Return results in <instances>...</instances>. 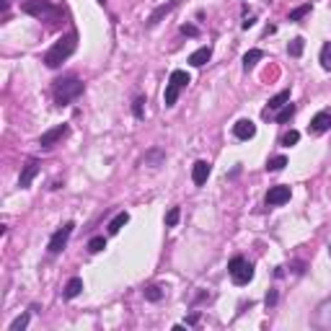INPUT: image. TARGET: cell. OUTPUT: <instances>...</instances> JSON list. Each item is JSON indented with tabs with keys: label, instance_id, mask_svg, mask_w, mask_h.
I'll return each mask as SVG.
<instances>
[{
	"label": "cell",
	"instance_id": "1",
	"mask_svg": "<svg viewBox=\"0 0 331 331\" xmlns=\"http://www.w3.org/2000/svg\"><path fill=\"white\" fill-rule=\"evenodd\" d=\"M75 50H78V32H75V28H70V32H68L62 39H57L52 47L44 52V65L54 70V68L62 65L65 60H70Z\"/></svg>",
	"mask_w": 331,
	"mask_h": 331
},
{
	"label": "cell",
	"instance_id": "2",
	"mask_svg": "<svg viewBox=\"0 0 331 331\" xmlns=\"http://www.w3.org/2000/svg\"><path fill=\"white\" fill-rule=\"evenodd\" d=\"M83 91H86V86H83V80L75 78V75L57 80V83H54V101H57V106H68V104L75 101Z\"/></svg>",
	"mask_w": 331,
	"mask_h": 331
},
{
	"label": "cell",
	"instance_id": "3",
	"mask_svg": "<svg viewBox=\"0 0 331 331\" xmlns=\"http://www.w3.org/2000/svg\"><path fill=\"white\" fill-rule=\"evenodd\" d=\"M24 13H28V16H34L39 21H54L62 16V8H57L52 0H26V3L21 6Z\"/></svg>",
	"mask_w": 331,
	"mask_h": 331
},
{
	"label": "cell",
	"instance_id": "4",
	"mask_svg": "<svg viewBox=\"0 0 331 331\" xmlns=\"http://www.w3.org/2000/svg\"><path fill=\"white\" fill-rule=\"evenodd\" d=\"M189 83H192V78H189L186 70H174L168 83H166V94H163V104H166V106H174V104L178 101V94H182Z\"/></svg>",
	"mask_w": 331,
	"mask_h": 331
},
{
	"label": "cell",
	"instance_id": "5",
	"mask_svg": "<svg viewBox=\"0 0 331 331\" xmlns=\"http://www.w3.org/2000/svg\"><path fill=\"white\" fill-rule=\"evenodd\" d=\"M228 272L236 284H248L254 280V264H248L244 256H233L228 262Z\"/></svg>",
	"mask_w": 331,
	"mask_h": 331
},
{
	"label": "cell",
	"instance_id": "6",
	"mask_svg": "<svg viewBox=\"0 0 331 331\" xmlns=\"http://www.w3.org/2000/svg\"><path fill=\"white\" fill-rule=\"evenodd\" d=\"M72 228H75V222H65L62 228H57L54 233H52V238H50V246H47V251L52 254H60L65 246H68V240H70V236H72Z\"/></svg>",
	"mask_w": 331,
	"mask_h": 331
},
{
	"label": "cell",
	"instance_id": "7",
	"mask_svg": "<svg viewBox=\"0 0 331 331\" xmlns=\"http://www.w3.org/2000/svg\"><path fill=\"white\" fill-rule=\"evenodd\" d=\"M68 132H70L68 124H57V127H52V130H47V132L42 134V138H39V145H42V148H54L62 138H68Z\"/></svg>",
	"mask_w": 331,
	"mask_h": 331
},
{
	"label": "cell",
	"instance_id": "8",
	"mask_svg": "<svg viewBox=\"0 0 331 331\" xmlns=\"http://www.w3.org/2000/svg\"><path fill=\"white\" fill-rule=\"evenodd\" d=\"M284 202H290V186H272L266 192V204L269 207H280V204H284Z\"/></svg>",
	"mask_w": 331,
	"mask_h": 331
},
{
	"label": "cell",
	"instance_id": "9",
	"mask_svg": "<svg viewBox=\"0 0 331 331\" xmlns=\"http://www.w3.org/2000/svg\"><path fill=\"white\" fill-rule=\"evenodd\" d=\"M233 134L238 140H251L254 134H256V124H254L251 119H238L233 124Z\"/></svg>",
	"mask_w": 331,
	"mask_h": 331
},
{
	"label": "cell",
	"instance_id": "10",
	"mask_svg": "<svg viewBox=\"0 0 331 331\" xmlns=\"http://www.w3.org/2000/svg\"><path fill=\"white\" fill-rule=\"evenodd\" d=\"M210 163L207 160H197L192 166V182H194V186H204L207 184V176H210Z\"/></svg>",
	"mask_w": 331,
	"mask_h": 331
},
{
	"label": "cell",
	"instance_id": "11",
	"mask_svg": "<svg viewBox=\"0 0 331 331\" xmlns=\"http://www.w3.org/2000/svg\"><path fill=\"white\" fill-rule=\"evenodd\" d=\"M331 130V112H318L313 119H310V132L316 134H324Z\"/></svg>",
	"mask_w": 331,
	"mask_h": 331
},
{
	"label": "cell",
	"instance_id": "12",
	"mask_svg": "<svg viewBox=\"0 0 331 331\" xmlns=\"http://www.w3.org/2000/svg\"><path fill=\"white\" fill-rule=\"evenodd\" d=\"M178 3H182V0H168V3L158 6V8H156V10L148 16V26H156V24H160V18H163V16H168V13H171V10H174Z\"/></svg>",
	"mask_w": 331,
	"mask_h": 331
},
{
	"label": "cell",
	"instance_id": "13",
	"mask_svg": "<svg viewBox=\"0 0 331 331\" xmlns=\"http://www.w3.org/2000/svg\"><path fill=\"white\" fill-rule=\"evenodd\" d=\"M39 174V163L32 158V160H28L26 166H24V171H21V178H18V186L21 189H28V186H32V182H34V176Z\"/></svg>",
	"mask_w": 331,
	"mask_h": 331
},
{
	"label": "cell",
	"instance_id": "14",
	"mask_svg": "<svg viewBox=\"0 0 331 331\" xmlns=\"http://www.w3.org/2000/svg\"><path fill=\"white\" fill-rule=\"evenodd\" d=\"M316 326L318 328H331V300H324L316 310Z\"/></svg>",
	"mask_w": 331,
	"mask_h": 331
},
{
	"label": "cell",
	"instance_id": "15",
	"mask_svg": "<svg viewBox=\"0 0 331 331\" xmlns=\"http://www.w3.org/2000/svg\"><path fill=\"white\" fill-rule=\"evenodd\" d=\"M210 57H212V47H200L197 52L189 54V65L192 68H202L204 62H210Z\"/></svg>",
	"mask_w": 331,
	"mask_h": 331
},
{
	"label": "cell",
	"instance_id": "16",
	"mask_svg": "<svg viewBox=\"0 0 331 331\" xmlns=\"http://www.w3.org/2000/svg\"><path fill=\"white\" fill-rule=\"evenodd\" d=\"M284 104H290V91H280L277 96H272L269 98V106H266V112L264 114H269V112H280Z\"/></svg>",
	"mask_w": 331,
	"mask_h": 331
},
{
	"label": "cell",
	"instance_id": "17",
	"mask_svg": "<svg viewBox=\"0 0 331 331\" xmlns=\"http://www.w3.org/2000/svg\"><path fill=\"white\" fill-rule=\"evenodd\" d=\"M259 60H264V52H262V50H248V52L244 54V70H246V72L254 70Z\"/></svg>",
	"mask_w": 331,
	"mask_h": 331
},
{
	"label": "cell",
	"instance_id": "18",
	"mask_svg": "<svg viewBox=\"0 0 331 331\" xmlns=\"http://www.w3.org/2000/svg\"><path fill=\"white\" fill-rule=\"evenodd\" d=\"M80 290H83V280H80V277H72V280L65 284V292H62V295H65L68 300H72V298L80 295Z\"/></svg>",
	"mask_w": 331,
	"mask_h": 331
},
{
	"label": "cell",
	"instance_id": "19",
	"mask_svg": "<svg viewBox=\"0 0 331 331\" xmlns=\"http://www.w3.org/2000/svg\"><path fill=\"white\" fill-rule=\"evenodd\" d=\"M127 222H130V215H127V212H119V215L109 222V233H112V236H116V233L127 225Z\"/></svg>",
	"mask_w": 331,
	"mask_h": 331
},
{
	"label": "cell",
	"instance_id": "20",
	"mask_svg": "<svg viewBox=\"0 0 331 331\" xmlns=\"http://www.w3.org/2000/svg\"><path fill=\"white\" fill-rule=\"evenodd\" d=\"M303 50H306V42L300 39V36H295V39L288 44V54H290V57H300V54H303Z\"/></svg>",
	"mask_w": 331,
	"mask_h": 331
},
{
	"label": "cell",
	"instance_id": "21",
	"mask_svg": "<svg viewBox=\"0 0 331 331\" xmlns=\"http://www.w3.org/2000/svg\"><path fill=\"white\" fill-rule=\"evenodd\" d=\"M163 158H166L163 150H150V153L142 158V163H145V166H160V163H163Z\"/></svg>",
	"mask_w": 331,
	"mask_h": 331
},
{
	"label": "cell",
	"instance_id": "22",
	"mask_svg": "<svg viewBox=\"0 0 331 331\" xmlns=\"http://www.w3.org/2000/svg\"><path fill=\"white\" fill-rule=\"evenodd\" d=\"M104 248H106V238H104V236H94L91 240H88V251H91V254H98Z\"/></svg>",
	"mask_w": 331,
	"mask_h": 331
},
{
	"label": "cell",
	"instance_id": "23",
	"mask_svg": "<svg viewBox=\"0 0 331 331\" xmlns=\"http://www.w3.org/2000/svg\"><path fill=\"white\" fill-rule=\"evenodd\" d=\"M284 166H288V158H284V156H274V158L266 160V171H282Z\"/></svg>",
	"mask_w": 331,
	"mask_h": 331
},
{
	"label": "cell",
	"instance_id": "24",
	"mask_svg": "<svg viewBox=\"0 0 331 331\" xmlns=\"http://www.w3.org/2000/svg\"><path fill=\"white\" fill-rule=\"evenodd\" d=\"M292 114H295V106H292V104H284V106L280 109V114H277V122H280V124L290 122V119H292Z\"/></svg>",
	"mask_w": 331,
	"mask_h": 331
},
{
	"label": "cell",
	"instance_id": "25",
	"mask_svg": "<svg viewBox=\"0 0 331 331\" xmlns=\"http://www.w3.org/2000/svg\"><path fill=\"white\" fill-rule=\"evenodd\" d=\"M310 13V3H303V6H298L295 10H290V21H300V18H306Z\"/></svg>",
	"mask_w": 331,
	"mask_h": 331
},
{
	"label": "cell",
	"instance_id": "26",
	"mask_svg": "<svg viewBox=\"0 0 331 331\" xmlns=\"http://www.w3.org/2000/svg\"><path fill=\"white\" fill-rule=\"evenodd\" d=\"M28 318H32V313H21V316H18V318H16V321H13V324H10L8 328H10V331H24V328L28 326Z\"/></svg>",
	"mask_w": 331,
	"mask_h": 331
},
{
	"label": "cell",
	"instance_id": "27",
	"mask_svg": "<svg viewBox=\"0 0 331 331\" xmlns=\"http://www.w3.org/2000/svg\"><path fill=\"white\" fill-rule=\"evenodd\" d=\"M321 65H324V70H331V42H326L321 50Z\"/></svg>",
	"mask_w": 331,
	"mask_h": 331
},
{
	"label": "cell",
	"instance_id": "28",
	"mask_svg": "<svg viewBox=\"0 0 331 331\" xmlns=\"http://www.w3.org/2000/svg\"><path fill=\"white\" fill-rule=\"evenodd\" d=\"M160 298H163V290L160 288H156V284H153V288H145V300H150V303H158Z\"/></svg>",
	"mask_w": 331,
	"mask_h": 331
},
{
	"label": "cell",
	"instance_id": "29",
	"mask_svg": "<svg viewBox=\"0 0 331 331\" xmlns=\"http://www.w3.org/2000/svg\"><path fill=\"white\" fill-rule=\"evenodd\" d=\"M178 218H182V210H178V207H171L168 215H166V225H168V228H174V225L178 222Z\"/></svg>",
	"mask_w": 331,
	"mask_h": 331
},
{
	"label": "cell",
	"instance_id": "30",
	"mask_svg": "<svg viewBox=\"0 0 331 331\" xmlns=\"http://www.w3.org/2000/svg\"><path fill=\"white\" fill-rule=\"evenodd\" d=\"M142 106H145V98H142V96H140V98H134L132 112H134V116H138V119H142V116H145V109H142Z\"/></svg>",
	"mask_w": 331,
	"mask_h": 331
},
{
	"label": "cell",
	"instance_id": "31",
	"mask_svg": "<svg viewBox=\"0 0 331 331\" xmlns=\"http://www.w3.org/2000/svg\"><path fill=\"white\" fill-rule=\"evenodd\" d=\"M298 140H300V132L290 130V132H288V134H284V138H282V145H288V148H290V145H295Z\"/></svg>",
	"mask_w": 331,
	"mask_h": 331
},
{
	"label": "cell",
	"instance_id": "32",
	"mask_svg": "<svg viewBox=\"0 0 331 331\" xmlns=\"http://www.w3.org/2000/svg\"><path fill=\"white\" fill-rule=\"evenodd\" d=\"M182 34H184V36H200V28L194 26V24H184V26H182Z\"/></svg>",
	"mask_w": 331,
	"mask_h": 331
},
{
	"label": "cell",
	"instance_id": "33",
	"mask_svg": "<svg viewBox=\"0 0 331 331\" xmlns=\"http://www.w3.org/2000/svg\"><path fill=\"white\" fill-rule=\"evenodd\" d=\"M264 303H266V308H272V306L277 303V290H269L266 298H264Z\"/></svg>",
	"mask_w": 331,
	"mask_h": 331
},
{
	"label": "cell",
	"instance_id": "34",
	"mask_svg": "<svg viewBox=\"0 0 331 331\" xmlns=\"http://www.w3.org/2000/svg\"><path fill=\"white\" fill-rule=\"evenodd\" d=\"M254 24H256V18H254V16H246V18H244V24H240V26H244V28H251Z\"/></svg>",
	"mask_w": 331,
	"mask_h": 331
}]
</instances>
